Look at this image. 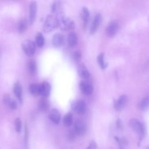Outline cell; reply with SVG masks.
Here are the masks:
<instances>
[{"instance_id": "obj_1", "label": "cell", "mask_w": 149, "mask_h": 149, "mask_svg": "<svg viewBox=\"0 0 149 149\" xmlns=\"http://www.w3.org/2000/svg\"><path fill=\"white\" fill-rule=\"evenodd\" d=\"M60 26V21L54 15H49L45 19L43 25V30L45 33H50Z\"/></svg>"}, {"instance_id": "obj_2", "label": "cell", "mask_w": 149, "mask_h": 149, "mask_svg": "<svg viewBox=\"0 0 149 149\" xmlns=\"http://www.w3.org/2000/svg\"><path fill=\"white\" fill-rule=\"evenodd\" d=\"M24 52L29 56H33L36 50V44L32 40H26L22 44Z\"/></svg>"}, {"instance_id": "obj_3", "label": "cell", "mask_w": 149, "mask_h": 149, "mask_svg": "<svg viewBox=\"0 0 149 149\" xmlns=\"http://www.w3.org/2000/svg\"><path fill=\"white\" fill-rule=\"evenodd\" d=\"M129 125L132 130L140 136L144 134V128L143 123L137 119H132L129 121Z\"/></svg>"}, {"instance_id": "obj_4", "label": "cell", "mask_w": 149, "mask_h": 149, "mask_svg": "<svg viewBox=\"0 0 149 149\" xmlns=\"http://www.w3.org/2000/svg\"><path fill=\"white\" fill-rule=\"evenodd\" d=\"M72 109L78 114H83L86 109L85 102L83 100H77L72 102Z\"/></svg>"}, {"instance_id": "obj_5", "label": "cell", "mask_w": 149, "mask_h": 149, "mask_svg": "<svg viewBox=\"0 0 149 149\" xmlns=\"http://www.w3.org/2000/svg\"><path fill=\"white\" fill-rule=\"evenodd\" d=\"M37 8L38 5L36 1H31L30 3L29 8V19L30 24H32L36 20L37 12Z\"/></svg>"}, {"instance_id": "obj_6", "label": "cell", "mask_w": 149, "mask_h": 149, "mask_svg": "<svg viewBox=\"0 0 149 149\" xmlns=\"http://www.w3.org/2000/svg\"><path fill=\"white\" fill-rule=\"evenodd\" d=\"M60 27L62 30L66 31L73 29L75 27V25L74 22L70 18L62 17L60 21Z\"/></svg>"}, {"instance_id": "obj_7", "label": "cell", "mask_w": 149, "mask_h": 149, "mask_svg": "<svg viewBox=\"0 0 149 149\" xmlns=\"http://www.w3.org/2000/svg\"><path fill=\"white\" fill-rule=\"evenodd\" d=\"M119 24L117 21L116 20H112L109 24L106 27L105 29V33L109 37H113L114 36L116 33H117L118 29H119Z\"/></svg>"}, {"instance_id": "obj_8", "label": "cell", "mask_w": 149, "mask_h": 149, "mask_svg": "<svg viewBox=\"0 0 149 149\" xmlns=\"http://www.w3.org/2000/svg\"><path fill=\"white\" fill-rule=\"evenodd\" d=\"M52 43L55 47H62L65 43V36L62 33H56L52 38Z\"/></svg>"}, {"instance_id": "obj_9", "label": "cell", "mask_w": 149, "mask_h": 149, "mask_svg": "<svg viewBox=\"0 0 149 149\" xmlns=\"http://www.w3.org/2000/svg\"><path fill=\"white\" fill-rule=\"evenodd\" d=\"M101 20H102L101 15L100 13H97L94 16L90 26V34H93L96 32V31L97 30V29H98L100 25Z\"/></svg>"}, {"instance_id": "obj_10", "label": "cell", "mask_w": 149, "mask_h": 149, "mask_svg": "<svg viewBox=\"0 0 149 149\" xmlns=\"http://www.w3.org/2000/svg\"><path fill=\"white\" fill-rule=\"evenodd\" d=\"M79 87L81 92L87 95L91 94L93 91V87L92 85L84 80L80 81L79 84Z\"/></svg>"}, {"instance_id": "obj_11", "label": "cell", "mask_w": 149, "mask_h": 149, "mask_svg": "<svg viewBox=\"0 0 149 149\" xmlns=\"http://www.w3.org/2000/svg\"><path fill=\"white\" fill-rule=\"evenodd\" d=\"M86 131V127L85 124L81 120H76L74 123V132L77 136L83 135Z\"/></svg>"}, {"instance_id": "obj_12", "label": "cell", "mask_w": 149, "mask_h": 149, "mask_svg": "<svg viewBox=\"0 0 149 149\" xmlns=\"http://www.w3.org/2000/svg\"><path fill=\"white\" fill-rule=\"evenodd\" d=\"M128 102V97L126 95H122L119 97L117 101L114 103V108L117 111L122 110Z\"/></svg>"}, {"instance_id": "obj_13", "label": "cell", "mask_w": 149, "mask_h": 149, "mask_svg": "<svg viewBox=\"0 0 149 149\" xmlns=\"http://www.w3.org/2000/svg\"><path fill=\"white\" fill-rule=\"evenodd\" d=\"M13 92L15 96L17 97L20 103L23 102V90L22 85L19 81H16L14 84Z\"/></svg>"}, {"instance_id": "obj_14", "label": "cell", "mask_w": 149, "mask_h": 149, "mask_svg": "<svg viewBox=\"0 0 149 149\" xmlns=\"http://www.w3.org/2000/svg\"><path fill=\"white\" fill-rule=\"evenodd\" d=\"M49 118L55 124L58 125L60 122L61 115L59 111L55 108L52 109L49 113Z\"/></svg>"}, {"instance_id": "obj_15", "label": "cell", "mask_w": 149, "mask_h": 149, "mask_svg": "<svg viewBox=\"0 0 149 149\" xmlns=\"http://www.w3.org/2000/svg\"><path fill=\"white\" fill-rule=\"evenodd\" d=\"M3 101L6 106L8 107L11 109H15L17 108V104L16 101L13 100L9 94H5L3 96Z\"/></svg>"}, {"instance_id": "obj_16", "label": "cell", "mask_w": 149, "mask_h": 149, "mask_svg": "<svg viewBox=\"0 0 149 149\" xmlns=\"http://www.w3.org/2000/svg\"><path fill=\"white\" fill-rule=\"evenodd\" d=\"M77 72L79 76L83 79H86L90 77V73L86 66L83 63H81L78 65Z\"/></svg>"}, {"instance_id": "obj_17", "label": "cell", "mask_w": 149, "mask_h": 149, "mask_svg": "<svg viewBox=\"0 0 149 149\" xmlns=\"http://www.w3.org/2000/svg\"><path fill=\"white\" fill-rule=\"evenodd\" d=\"M41 86V95L44 98H47L51 91V86L47 81H43L40 83Z\"/></svg>"}, {"instance_id": "obj_18", "label": "cell", "mask_w": 149, "mask_h": 149, "mask_svg": "<svg viewBox=\"0 0 149 149\" xmlns=\"http://www.w3.org/2000/svg\"><path fill=\"white\" fill-rule=\"evenodd\" d=\"M29 90L31 94L37 96L41 95L40 83H31L29 86Z\"/></svg>"}, {"instance_id": "obj_19", "label": "cell", "mask_w": 149, "mask_h": 149, "mask_svg": "<svg viewBox=\"0 0 149 149\" xmlns=\"http://www.w3.org/2000/svg\"><path fill=\"white\" fill-rule=\"evenodd\" d=\"M28 21L26 19L23 17L20 19L17 23V29L20 33H24L27 29Z\"/></svg>"}, {"instance_id": "obj_20", "label": "cell", "mask_w": 149, "mask_h": 149, "mask_svg": "<svg viewBox=\"0 0 149 149\" xmlns=\"http://www.w3.org/2000/svg\"><path fill=\"white\" fill-rule=\"evenodd\" d=\"M89 16H90V13H89L88 9L86 7H83L81 12V17L83 20L84 28H86L87 25L88 19H89Z\"/></svg>"}, {"instance_id": "obj_21", "label": "cell", "mask_w": 149, "mask_h": 149, "mask_svg": "<svg viewBox=\"0 0 149 149\" xmlns=\"http://www.w3.org/2000/svg\"><path fill=\"white\" fill-rule=\"evenodd\" d=\"M68 42L70 47H74L77 44V36L74 31H70L68 36Z\"/></svg>"}, {"instance_id": "obj_22", "label": "cell", "mask_w": 149, "mask_h": 149, "mask_svg": "<svg viewBox=\"0 0 149 149\" xmlns=\"http://www.w3.org/2000/svg\"><path fill=\"white\" fill-rule=\"evenodd\" d=\"M38 110L42 112L46 111L48 108V102L47 98L42 97L38 102Z\"/></svg>"}, {"instance_id": "obj_23", "label": "cell", "mask_w": 149, "mask_h": 149, "mask_svg": "<svg viewBox=\"0 0 149 149\" xmlns=\"http://www.w3.org/2000/svg\"><path fill=\"white\" fill-rule=\"evenodd\" d=\"M73 123V116L71 112L66 113L63 119V123L65 127H69Z\"/></svg>"}, {"instance_id": "obj_24", "label": "cell", "mask_w": 149, "mask_h": 149, "mask_svg": "<svg viewBox=\"0 0 149 149\" xmlns=\"http://www.w3.org/2000/svg\"><path fill=\"white\" fill-rule=\"evenodd\" d=\"M27 69L30 73L33 74H36L37 71L36 61L34 60H30L27 63Z\"/></svg>"}, {"instance_id": "obj_25", "label": "cell", "mask_w": 149, "mask_h": 149, "mask_svg": "<svg viewBox=\"0 0 149 149\" xmlns=\"http://www.w3.org/2000/svg\"><path fill=\"white\" fill-rule=\"evenodd\" d=\"M139 108L141 111H146L149 108V95L146 96L140 101Z\"/></svg>"}, {"instance_id": "obj_26", "label": "cell", "mask_w": 149, "mask_h": 149, "mask_svg": "<svg viewBox=\"0 0 149 149\" xmlns=\"http://www.w3.org/2000/svg\"><path fill=\"white\" fill-rule=\"evenodd\" d=\"M44 38L42 33H37L36 36V44L37 47L42 48L44 44Z\"/></svg>"}, {"instance_id": "obj_27", "label": "cell", "mask_w": 149, "mask_h": 149, "mask_svg": "<svg viewBox=\"0 0 149 149\" xmlns=\"http://www.w3.org/2000/svg\"><path fill=\"white\" fill-rule=\"evenodd\" d=\"M97 62L98 63L99 66L102 69H104L107 68V64L105 63L104 61V55L103 53H100L97 56Z\"/></svg>"}, {"instance_id": "obj_28", "label": "cell", "mask_w": 149, "mask_h": 149, "mask_svg": "<svg viewBox=\"0 0 149 149\" xmlns=\"http://www.w3.org/2000/svg\"><path fill=\"white\" fill-rule=\"evenodd\" d=\"M60 9H61L60 2L55 1V2H53V3L51 6V12L52 13H60V10H61Z\"/></svg>"}, {"instance_id": "obj_29", "label": "cell", "mask_w": 149, "mask_h": 149, "mask_svg": "<svg viewBox=\"0 0 149 149\" xmlns=\"http://www.w3.org/2000/svg\"><path fill=\"white\" fill-rule=\"evenodd\" d=\"M15 130L17 132L20 133L21 132V129H22V122L19 118H17L15 119Z\"/></svg>"}, {"instance_id": "obj_30", "label": "cell", "mask_w": 149, "mask_h": 149, "mask_svg": "<svg viewBox=\"0 0 149 149\" xmlns=\"http://www.w3.org/2000/svg\"><path fill=\"white\" fill-rule=\"evenodd\" d=\"M81 54L80 51H76L75 52H74L73 58L76 61H77V62L79 61L81 59Z\"/></svg>"}, {"instance_id": "obj_31", "label": "cell", "mask_w": 149, "mask_h": 149, "mask_svg": "<svg viewBox=\"0 0 149 149\" xmlns=\"http://www.w3.org/2000/svg\"><path fill=\"white\" fill-rule=\"evenodd\" d=\"M97 147V146L96 143L94 141H91L86 149H96Z\"/></svg>"}, {"instance_id": "obj_32", "label": "cell", "mask_w": 149, "mask_h": 149, "mask_svg": "<svg viewBox=\"0 0 149 149\" xmlns=\"http://www.w3.org/2000/svg\"><path fill=\"white\" fill-rule=\"evenodd\" d=\"M24 140H25V143H27V140H28V130H27V127L26 125H25V132H24Z\"/></svg>"}, {"instance_id": "obj_33", "label": "cell", "mask_w": 149, "mask_h": 149, "mask_svg": "<svg viewBox=\"0 0 149 149\" xmlns=\"http://www.w3.org/2000/svg\"><path fill=\"white\" fill-rule=\"evenodd\" d=\"M146 149H149V147H147V148H146Z\"/></svg>"}, {"instance_id": "obj_34", "label": "cell", "mask_w": 149, "mask_h": 149, "mask_svg": "<svg viewBox=\"0 0 149 149\" xmlns=\"http://www.w3.org/2000/svg\"><path fill=\"white\" fill-rule=\"evenodd\" d=\"M119 149H123V148H120Z\"/></svg>"}, {"instance_id": "obj_35", "label": "cell", "mask_w": 149, "mask_h": 149, "mask_svg": "<svg viewBox=\"0 0 149 149\" xmlns=\"http://www.w3.org/2000/svg\"><path fill=\"white\" fill-rule=\"evenodd\" d=\"M0 55H1V49H0Z\"/></svg>"}]
</instances>
